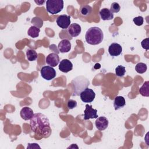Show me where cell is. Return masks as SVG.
Masks as SVG:
<instances>
[{"label": "cell", "mask_w": 149, "mask_h": 149, "mask_svg": "<svg viewBox=\"0 0 149 149\" xmlns=\"http://www.w3.org/2000/svg\"><path fill=\"white\" fill-rule=\"evenodd\" d=\"M30 126L36 140L48 138L52 133L49 119L41 113H34L30 121Z\"/></svg>", "instance_id": "1"}, {"label": "cell", "mask_w": 149, "mask_h": 149, "mask_svg": "<svg viewBox=\"0 0 149 149\" xmlns=\"http://www.w3.org/2000/svg\"><path fill=\"white\" fill-rule=\"evenodd\" d=\"M86 42L90 45H98L100 44L104 39V33L102 30L98 27H92L89 28L85 35Z\"/></svg>", "instance_id": "2"}, {"label": "cell", "mask_w": 149, "mask_h": 149, "mask_svg": "<svg viewBox=\"0 0 149 149\" xmlns=\"http://www.w3.org/2000/svg\"><path fill=\"white\" fill-rule=\"evenodd\" d=\"M63 8V1L62 0H47L46 1V9L51 14L55 15Z\"/></svg>", "instance_id": "3"}, {"label": "cell", "mask_w": 149, "mask_h": 149, "mask_svg": "<svg viewBox=\"0 0 149 149\" xmlns=\"http://www.w3.org/2000/svg\"><path fill=\"white\" fill-rule=\"evenodd\" d=\"M95 97V92L88 87L86 88L80 93V97L83 102L88 103L93 101Z\"/></svg>", "instance_id": "4"}, {"label": "cell", "mask_w": 149, "mask_h": 149, "mask_svg": "<svg viewBox=\"0 0 149 149\" xmlns=\"http://www.w3.org/2000/svg\"><path fill=\"white\" fill-rule=\"evenodd\" d=\"M41 75L46 80H51L56 76V70L50 66H44L40 70Z\"/></svg>", "instance_id": "5"}, {"label": "cell", "mask_w": 149, "mask_h": 149, "mask_svg": "<svg viewBox=\"0 0 149 149\" xmlns=\"http://www.w3.org/2000/svg\"><path fill=\"white\" fill-rule=\"evenodd\" d=\"M57 25L62 29H66L70 25V16L67 15H61L56 20Z\"/></svg>", "instance_id": "6"}, {"label": "cell", "mask_w": 149, "mask_h": 149, "mask_svg": "<svg viewBox=\"0 0 149 149\" xmlns=\"http://www.w3.org/2000/svg\"><path fill=\"white\" fill-rule=\"evenodd\" d=\"M97 110L96 109H94L92 107L91 105L86 104V109L84 111V119L88 120L90 119H95L98 118V115L97 114Z\"/></svg>", "instance_id": "7"}, {"label": "cell", "mask_w": 149, "mask_h": 149, "mask_svg": "<svg viewBox=\"0 0 149 149\" xmlns=\"http://www.w3.org/2000/svg\"><path fill=\"white\" fill-rule=\"evenodd\" d=\"M73 69L72 63L68 59H62L59 65V70L63 73H68Z\"/></svg>", "instance_id": "8"}, {"label": "cell", "mask_w": 149, "mask_h": 149, "mask_svg": "<svg viewBox=\"0 0 149 149\" xmlns=\"http://www.w3.org/2000/svg\"><path fill=\"white\" fill-rule=\"evenodd\" d=\"M108 52L110 55L112 56H117L122 53V48L120 44L113 42L109 46Z\"/></svg>", "instance_id": "9"}, {"label": "cell", "mask_w": 149, "mask_h": 149, "mask_svg": "<svg viewBox=\"0 0 149 149\" xmlns=\"http://www.w3.org/2000/svg\"><path fill=\"white\" fill-rule=\"evenodd\" d=\"M46 63L51 67L57 66L59 62V57L55 53H51L47 56L45 59Z\"/></svg>", "instance_id": "10"}, {"label": "cell", "mask_w": 149, "mask_h": 149, "mask_svg": "<svg viewBox=\"0 0 149 149\" xmlns=\"http://www.w3.org/2000/svg\"><path fill=\"white\" fill-rule=\"evenodd\" d=\"M108 120L105 116H100L97 119L95 122V125L97 129L99 130H104L108 126Z\"/></svg>", "instance_id": "11"}, {"label": "cell", "mask_w": 149, "mask_h": 149, "mask_svg": "<svg viewBox=\"0 0 149 149\" xmlns=\"http://www.w3.org/2000/svg\"><path fill=\"white\" fill-rule=\"evenodd\" d=\"M81 31V26L77 23H72L68 28V32L72 37L78 36L80 34Z\"/></svg>", "instance_id": "12"}, {"label": "cell", "mask_w": 149, "mask_h": 149, "mask_svg": "<svg viewBox=\"0 0 149 149\" xmlns=\"http://www.w3.org/2000/svg\"><path fill=\"white\" fill-rule=\"evenodd\" d=\"M58 48L61 53L68 52L71 49V43L70 41L67 39L62 40L58 44Z\"/></svg>", "instance_id": "13"}, {"label": "cell", "mask_w": 149, "mask_h": 149, "mask_svg": "<svg viewBox=\"0 0 149 149\" xmlns=\"http://www.w3.org/2000/svg\"><path fill=\"white\" fill-rule=\"evenodd\" d=\"M20 114L21 118L25 120H30L34 115L33 109L28 107H23L21 109Z\"/></svg>", "instance_id": "14"}, {"label": "cell", "mask_w": 149, "mask_h": 149, "mask_svg": "<svg viewBox=\"0 0 149 149\" xmlns=\"http://www.w3.org/2000/svg\"><path fill=\"white\" fill-rule=\"evenodd\" d=\"M99 14L102 20H112L113 18V14L108 8H102Z\"/></svg>", "instance_id": "15"}, {"label": "cell", "mask_w": 149, "mask_h": 149, "mask_svg": "<svg viewBox=\"0 0 149 149\" xmlns=\"http://www.w3.org/2000/svg\"><path fill=\"white\" fill-rule=\"evenodd\" d=\"M126 105V101L123 97L117 96L113 101V107L115 110H119L123 108Z\"/></svg>", "instance_id": "16"}, {"label": "cell", "mask_w": 149, "mask_h": 149, "mask_svg": "<svg viewBox=\"0 0 149 149\" xmlns=\"http://www.w3.org/2000/svg\"><path fill=\"white\" fill-rule=\"evenodd\" d=\"M140 94L144 97H149V81H146L139 88Z\"/></svg>", "instance_id": "17"}, {"label": "cell", "mask_w": 149, "mask_h": 149, "mask_svg": "<svg viewBox=\"0 0 149 149\" xmlns=\"http://www.w3.org/2000/svg\"><path fill=\"white\" fill-rule=\"evenodd\" d=\"M40 32V29L35 26H31L27 31V34L32 38L38 37L39 33Z\"/></svg>", "instance_id": "18"}, {"label": "cell", "mask_w": 149, "mask_h": 149, "mask_svg": "<svg viewBox=\"0 0 149 149\" xmlns=\"http://www.w3.org/2000/svg\"><path fill=\"white\" fill-rule=\"evenodd\" d=\"M91 12H92V8L88 5L81 6L80 9V12L81 15L84 16H87L90 15Z\"/></svg>", "instance_id": "19"}, {"label": "cell", "mask_w": 149, "mask_h": 149, "mask_svg": "<svg viewBox=\"0 0 149 149\" xmlns=\"http://www.w3.org/2000/svg\"><path fill=\"white\" fill-rule=\"evenodd\" d=\"M26 56L28 61H34L37 58V54L35 50L28 49L26 51Z\"/></svg>", "instance_id": "20"}, {"label": "cell", "mask_w": 149, "mask_h": 149, "mask_svg": "<svg viewBox=\"0 0 149 149\" xmlns=\"http://www.w3.org/2000/svg\"><path fill=\"white\" fill-rule=\"evenodd\" d=\"M147 67L146 63L143 62H139L136 64L135 66V70L136 71L140 74H143L145 73L147 70Z\"/></svg>", "instance_id": "21"}, {"label": "cell", "mask_w": 149, "mask_h": 149, "mask_svg": "<svg viewBox=\"0 0 149 149\" xmlns=\"http://www.w3.org/2000/svg\"><path fill=\"white\" fill-rule=\"evenodd\" d=\"M126 72L125 67L122 65H118L115 68V73L117 76L118 77H122L125 75Z\"/></svg>", "instance_id": "22"}, {"label": "cell", "mask_w": 149, "mask_h": 149, "mask_svg": "<svg viewBox=\"0 0 149 149\" xmlns=\"http://www.w3.org/2000/svg\"><path fill=\"white\" fill-rule=\"evenodd\" d=\"M109 10L112 13H118L120 10V6L118 2H115L112 3Z\"/></svg>", "instance_id": "23"}, {"label": "cell", "mask_w": 149, "mask_h": 149, "mask_svg": "<svg viewBox=\"0 0 149 149\" xmlns=\"http://www.w3.org/2000/svg\"><path fill=\"white\" fill-rule=\"evenodd\" d=\"M133 21L134 22V23L137 25V26H141L143 24L144 22V19L141 16H139L137 17H136L134 18H133Z\"/></svg>", "instance_id": "24"}, {"label": "cell", "mask_w": 149, "mask_h": 149, "mask_svg": "<svg viewBox=\"0 0 149 149\" xmlns=\"http://www.w3.org/2000/svg\"><path fill=\"white\" fill-rule=\"evenodd\" d=\"M67 106L69 109H72L77 107V102L73 100H69L67 103Z\"/></svg>", "instance_id": "25"}, {"label": "cell", "mask_w": 149, "mask_h": 149, "mask_svg": "<svg viewBox=\"0 0 149 149\" xmlns=\"http://www.w3.org/2000/svg\"><path fill=\"white\" fill-rule=\"evenodd\" d=\"M148 43H149V38H146L144 39L141 42V45L143 48L145 49L146 50H148L149 49Z\"/></svg>", "instance_id": "26"}, {"label": "cell", "mask_w": 149, "mask_h": 149, "mask_svg": "<svg viewBox=\"0 0 149 149\" xmlns=\"http://www.w3.org/2000/svg\"><path fill=\"white\" fill-rule=\"evenodd\" d=\"M27 148H40V147L38 145L37 143H29L28 146L27 147Z\"/></svg>", "instance_id": "27"}, {"label": "cell", "mask_w": 149, "mask_h": 149, "mask_svg": "<svg viewBox=\"0 0 149 149\" xmlns=\"http://www.w3.org/2000/svg\"><path fill=\"white\" fill-rule=\"evenodd\" d=\"M44 2H45L44 1H35V2L37 3H38V5H41Z\"/></svg>", "instance_id": "28"}]
</instances>
